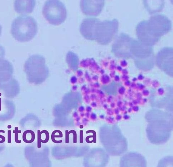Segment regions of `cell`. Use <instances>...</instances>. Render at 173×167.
Returning <instances> with one entry per match:
<instances>
[{
    "label": "cell",
    "mask_w": 173,
    "mask_h": 167,
    "mask_svg": "<svg viewBox=\"0 0 173 167\" xmlns=\"http://www.w3.org/2000/svg\"><path fill=\"white\" fill-rule=\"evenodd\" d=\"M13 71V66L10 62L7 60H0V83L11 80Z\"/></svg>",
    "instance_id": "8fae6325"
},
{
    "label": "cell",
    "mask_w": 173,
    "mask_h": 167,
    "mask_svg": "<svg viewBox=\"0 0 173 167\" xmlns=\"http://www.w3.org/2000/svg\"><path fill=\"white\" fill-rule=\"evenodd\" d=\"M83 131L81 130L80 131V143H83Z\"/></svg>",
    "instance_id": "cb8c5ba5"
},
{
    "label": "cell",
    "mask_w": 173,
    "mask_h": 167,
    "mask_svg": "<svg viewBox=\"0 0 173 167\" xmlns=\"http://www.w3.org/2000/svg\"><path fill=\"white\" fill-rule=\"evenodd\" d=\"M44 17L51 25H60L67 17V11L64 4L59 1H47L42 10Z\"/></svg>",
    "instance_id": "277c9868"
},
{
    "label": "cell",
    "mask_w": 173,
    "mask_h": 167,
    "mask_svg": "<svg viewBox=\"0 0 173 167\" xmlns=\"http://www.w3.org/2000/svg\"><path fill=\"white\" fill-rule=\"evenodd\" d=\"M38 31L36 20L31 16L23 15L16 17L12 23L11 33L16 40L27 42L32 40Z\"/></svg>",
    "instance_id": "6da1fadb"
},
{
    "label": "cell",
    "mask_w": 173,
    "mask_h": 167,
    "mask_svg": "<svg viewBox=\"0 0 173 167\" xmlns=\"http://www.w3.org/2000/svg\"><path fill=\"white\" fill-rule=\"evenodd\" d=\"M1 133L4 134V133H5V131L3 130H0V134ZM0 138H1V140L0 141V144H1V143H3L5 142V138L4 136H2L0 134Z\"/></svg>",
    "instance_id": "44dd1931"
},
{
    "label": "cell",
    "mask_w": 173,
    "mask_h": 167,
    "mask_svg": "<svg viewBox=\"0 0 173 167\" xmlns=\"http://www.w3.org/2000/svg\"><path fill=\"white\" fill-rule=\"evenodd\" d=\"M5 50L2 46L0 45V60H2L5 56Z\"/></svg>",
    "instance_id": "d6986e66"
},
{
    "label": "cell",
    "mask_w": 173,
    "mask_h": 167,
    "mask_svg": "<svg viewBox=\"0 0 173 167\" xmlns=\"http://www.w3.org/2000/svg\"><path fill=\"white\" fill-rule=\"evenodd\" d=\"M40 132L39 130L37 131V147L38 148H40L41 147V142L40 135Z\"/></svg>",
    "instance_id": "ffe728a7"
},
{
    "label": "cell",
    "mask_w": 173,
    "mask_h": 167,
    "mask_svg": "<svg viewBox=\"0 0 173 167\" xmlns=\"http://www.w3.org/2000/svg\"><path fill=\"white\" fill-rule=\"evenodd\" d=\"M119 23L116 19L103 21L99 20L95 29L94 40L102 45L108 44L116 35Z\"/></svg>",
    "instance_id": "3957f363"
},
{
    "label": "cell",
    "mask_w": 173,
    "mask_h": 167,
    "mask_svg": "<svg viewBox=\"0 0 173 167\" xmlns=\"http://www.w3.org/2000/svg\"><path fill=\"white\" fill-rule=\"evenodd\" d=\"M63 137V134L62 132L59 130H56L53 132L51 134V140L53 142L58 143L57 138H62Z\"/></svg>",
    "instance_id": "2e32d148"
},
{
    "label": "cell",
    "mask_w": 173,
    "mask_h": 167,
    "mask_svg": "<svg viewBox=\"0 0 173 167\" xmlns=\"http://www.w3.org/2000/svg\"><path fill=\"white\" fill-rule=\"evenodd\" d=\"M71 134L70 131H69L68 130L65 131V143H69V135Z\"/></svg>",
    "instance_id": "603a6c76"
},
{
    "label": "cell",
    "mask_w": 173,
    "mask_h": 167,
    "mask_svg": "<svg viewBox=\"0 0 173 167\" xmlns=\"http://www.w3.org/2000/svg\"><path fill=\"white\" fill-rule=\"evenodd\" d=\"M12 142V131L10 130L8 131V143H11Z\"/></svg>",
    "instance_id": "d4e9b609"
},
{
    "label": "cell",
    "mask_w": 173,
    "mask_h": 167,
    "mask_svg": "<svg viewBox=\"0 0 173 167\" xmlns=\"http://www.w3.org/2000/svg\"><path fill=\"white\" fill-rule=\"evenodd\" d=\"M104 4V1H81L80 6L86 15L97 16L101 12Z\"/></svg>",
    "instance_id": "9c48e42d"
},
{
    "label": "cell",
    "mask_w": 173,
    "mask_h": 167,
    "mask_svg": "<svg viewBox=\"0 0 173 167\" xmlns=\"http://www.w3.org/2000/svg\"><path fill=\"white\" fill-rule=\"evenodd\" d=\"M24 70L28 81L31 83H42L47 79L49 71L45 58L39 55H33L27 60Z\"/></svg>",
    "instance_id": "7a4b0ae2"
},
{
    "label": "cell",
    "mask_w": 173,
    "mask_h": 167,
    "mask_svg": "<svg viewBox=\"0 0 173 167\" xmlns=\"http://www.w3.org/2000/svg\"><path fill=\"white\" fill-rule=\"evenodd\" d=\"M71 134H73V143H77V133L76 131L72 130H70Z\"/></svg>",
    "instance_id": "7402d4cb"
},
{
    "label": "cell",
    "mask_w": 173,
    "mask_h": 167,
    "mask_svg": "<svg viewBox=\"0 0 173 167\" xmlns=\"http://www.w3.org/2000/svg\"><path fill=\"white\" fill-rule=\"evenodd\" d=\"M132 38L125 33L121 34L117 38L112 47V51L117 57H132L130 51Z\"/></svg>",
    "instance_id": "8992f818"
},
{
    "label": "cell",
    "mask_w": 173,
    "mask_h": 167,
    "mask_svg": "<svg viewBox=\"0 0 173 167\" xmlns=\"http://www.w3.org/2000/svg\"><path fill=\"white\" fill-rule=\"evenodd\" d=\"M92 132L93 134V135H91L89 136H88L86 137L85 138L86 141V142L89 143H93L92 141H91V139L93 141V142L94 143H96V133L95 131L93 130H90L87 131L86 132V134H88L89 133Z\"/></svg>",
    "instance_id": "e0dca14e"
},
{
    "label": "cell",
    "mask_w": 173,
    "mask_h": 167,
    "mask_svg": "<svg viewBox=\"0 0 173 167\" xmlns=\"http://www.w3.org/2000/svg\"><path fill=\"white\" fill-rule=\"evenodd\" d=\"M35 139L34 132L31 130H27L24 132L22 139L24 142L28 144L33 143Z\"/></svg>",
    "instance_id": "5bb4252c"
},
{
    "label": "cell",
    "mask_w": 173,
    "mask_h": 167,
    "mask_svg": "<svg viewBox=\"0 0 173 167\" xmlns=\"http://www.w3.org/2000/svg\"><path fill=\"white\" fill-rule=\"evenodd\" d=\"M12 128V126L11 125H8V129H11Z\"/></svg>",
    "instance_id": "83f0119b"
},
{
    "label": "cell",
    "mask_w": 173,
    "mask_h": 167,
    "mask_svg": "<svg viewBox=\"0 0 173 167\" xmlns=\"http://www.w3.org/2000/svg\"><path fill=\"white\" fill-rule=\"evenodd\" d=\"M99 20L95 18L84 19L80 25V30L82 36L89 40H94L95 29L97 23Z\"/></svg>",
    "instance_id": "30bf717a"
},
{
    "label": "cell",
    "mask_w": 173,
    "mask_h": 167,
    "mask_svg": "<svg viewBox=\"0 0 173 167\" xmlns=\"http://www.w3.org/2000/svg\"><path fill=\"white\" fill-rule=\"evenodd\" d=\"M136 33L138 41L146 46L152 47L160 40L154 36L149 30L147 20L138 23L136 27Z\"/></svg>",
    "instance_id": "ba28073f"
},
{
    "label": "cell",
    "mask_w": 173,
    "mask_h": 167,
    "mask_svg": "<svg viewBox=\"0 0 173 167\" xmlns=\"http://www.w3.org/2000/svg\"><path fill=\"white\" fill-rule=\"evenodd\" d=\"M147 22L148 28L151 33L159 39L168 33L172 27L170 20L162 14L154 15Z\"/></svg>",
    "instance_id": "5b68a950"
},
{
    "label": "cell",
    "mask_w": 173,
    "mask_h": 167,
    "mask_svg": "<svg viewBox=\"0 0 173 167\" xmlns=\"http://www.w3.org/2000/svg\"><path fill=\"white\" fill-rule=\"evenodd\" d=\"M1 99L0 98V111L1 110Z\"/></svg>",
    "instance_id": "4316f807"
},
{
    "label": "cell",
    "mask_w": 173,
    "mask_h": 167,
    "mask_svg": "<svg viewBox=\"0 0 173 167\" xmlns=\"http://www.w3.org/2000/svg\"><path fill=\"white\" fill-rule=\"evenodd\" d=\"M36 4L35 1H16L14 8L16 12L20 14H27L33 11Z\"/></svg>",
    "instance_id": "7c38bea8"
},
{
    "label": "cell",
    "mask_w": 173,
    "mask_h": 167,
    "mask_svg": "<svg viewBox=\"0 0 173 167\" xmlns=\"http://www.w3.org/2000/svg\"><path fill=\"white\" fill-rule=\"evenodd\" d=\"M157 64L161 70L173 76V48H165L160 50L156 58Z\"/></svg>",
    "instance_id": "52a82bcc"
},
{
    "label": "cell",
    "mask_w": 173,
    "mask_h": 167,
    "mask_svg": "<svg viewBox=\"0 0 173 167\" xmlns=\"http://www.w3.org/2000/svg\"><path fill=\"white\" fill-rule=\"evenodd\" d=\"M66 61L69 67L72 70H77L79 65V60L77 55L74 53L69 52L66 56Z\"/></svg>",
    "instance_id": "4fadbf2b"
},
{
    "label": "cell",
    "mask_w": 173,
    "mask_h": 167,
    "mask_svg": "<svg viewBox=\"0 0 173 167\" xmlns=\"http://www.w3.org/2000/svg\"><path fill=\"white\" fill-rule=\"evenodd\" d=\"M40 135L41 143H46L48 142L50 139V134L48 131L44 130L41 131Z\"/></svg>",
    "instance_id": "9a60e30c"
},
{
    "label": "cell",
    "mask_w": 173,
    "mask_h": 167,
    "mask_svg": "<svg viewBox=\"0 0 173 167\" xmlns=\"http://www.w3.org/2000/svg\"><path fill=\"white\" fill-rule=\"evenodd\" d=\"M13 134H15L14 135V140L16 143L18 144H20L21 143V140H19L18 139V134L21 133L22 131L18 130V127H15L14 128V130H13Z\"/></svg>",
    "instance_id": "ac0fdd59"
},
{
    "label": "cell",
    "mask_w": 173,
    "mask_h": 167,
    "mask_svg": "<svg viewBox=\"0 0 173 167\" xmlns=\"http://www.w3.org/2000/svg\"><path fill=\"white\" fill-rule=\"evenodd\" d=\"M2 26H1V25H0V36H1V32H2Z\"/></svg>",
    "instance_id": "484cf974"
}]
</instances>
